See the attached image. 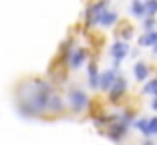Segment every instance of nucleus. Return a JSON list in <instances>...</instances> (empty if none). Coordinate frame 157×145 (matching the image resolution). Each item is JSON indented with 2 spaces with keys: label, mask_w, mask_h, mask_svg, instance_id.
<instances>
[{
  "label": "nucleus",
  "mask_w": 157,
  "mask_h": 145,
  "mask_svg": "<svg viewBox=\"0 0 157 145\" xmlns=\"http://www.w3.org/2000/svg\"><path fill=\"white\" fill-rule=\"evenodd\" d=\"M20 95L16 101L18 115L28 119L46 117V115H59L65 111V101L52 87V81L33 79L18 87Z\"/></svg>",
  "instance_id": "f257e3e1"
},
{
  "label": "nucleus",
  "mask_w": 157,
  "mask_h": 145,
  "mask_svg": "<svg viewBox=\"0 0 157 145\" xmlns=\"http://www.w3.org/2000/svg\"><path fill=\"white\" fill-rule=\"evenodd\" d=\"M67 101H69L71 109H73L75 113H81L89 107V95L85 93L83 89H71L69 93H67Z\"/></svg>",
  "instance_id": "f03ea898"
},
{
  "label": "nucleus",
  "mask_w": 157,
  "mask_h": 145,
  "mask_svg": "<svg viewBox=\"0 0 157 145\" xmlns=\"http://www.w3.org/2000/svg\"><path fill=\"white\" fill-rule=\"evenodd\" d=\"M109 55H111V59H113V69L119 71L121 61L129 55V44H127V42H123V40H115L111 44V48H109Z\"/></svg>",
  "instance_id": "7ed1b4c3"
},
{
  "label": "nucleus",
  "mask_w": 157,
  "mask_h": 145,
  "mask_svg": "<svg viewBox=\"0 0 157 145\" xmlns=\"http://www.w3.org/2000/svg\"><path fill=\"white\" fill-rule=\"evenodd\" d=\"M87 48L85 47H73V51H71V55H69V61H67V67L69 69H73V71H77V69H81V67L87 63Z\"/></svg>",
  "instance_id": "20e7f679"
},
{
  "label": "nucleus",
  "mask_w": 157,
  "mask_h": 145,
  "mask_svg": "<svg viewBox=\"0 0 157 145\" xmlns=\"http://www.w3.org/2000/svg\"><path fill=\"white\" fill-rule=\"evenodd\" d=\"M105 10H109V2H95V4H89L85 10V22L87 24H97L99 16H101Z\"/></svg>",
  "instance_id": "39448f33"
},
{
  "label": "nucleus",
  "mask_w": 157,
  "mask_h": 145,
  "mask_svg": "<svg viewBox=\"0 0 157 145\" xmlns=\"http://www.w3.org/2000/svg\"><path fill=\"white\" fill-rule=\"evenodd\" d=\"M117 79H119V75H117V71L113 69V67L107 69V71H103L101 73V81H99V89L109 93V91L113 89V85L117 83Z\"/></svg>",
  "instance_id": "423d86ee"
},
{
  "label": "nucleus",
  "mask_w": 157,
  "mask_h": 145,
  "mask_svg": "<svg viewBox=\"0 0 157 145\" xmlns=\"http://www.w3.org/2000/svg\"><path fill=\"white\" fill-rule=\"evenodd\" d=\"M127 131H129V125H125V123H121V121H115L113 125H109L107 137H109L113 143H119V141L127 135Z\"/></svg>",
  "instance_id": "0eeeda50"
},
{
  "label": "nucleus",
  "mask_w": 157,
  "mask_h": 145,
  "mask_svg": "<svg viewBox=\"0 0 157 145\" xmlns=\"http://www.w3.org/2000/svg\"><path fill=\"white\" fill-rule=\"evenodd\" d=\"M87 81H89V87L91 89H99V81H101V73L97 69V63L91 61L87 65Z\"/></svg>",
  "instance_id": "6e6552de"
},
{
  "label": "nucleus",
  "mask_w": 157,
  "mask_h": 145,
  "mask_svg": "<svg viewBox=\"0 0 157 145\" xmlns=\"http://www.w3.org/2000/svg\"><path fill=\"white\" fill-rule=\"evenodd\" d=\"M125 91H127V79H125V77H119V79H117V83L113 85V89L109 91V99H111L113 103H117V101L123 97Z\"/></svg>",
  "instance_id": "1a4fd4ad"
},
{
  "label": "nucleus",
  "mask_w": 157,
  "mask_h": 145,
  "mask_svg": "<svg viewBox=\"0 0 157 145\" xmlns=\"http://www.w3.org/2000/svg\"><path fill=\"white\" fill-rule=\"evenodd\" d=\"M119 20V14L115 12V10H105V12L99 16V20H97V24L99 26H105V28H109V26H113V24Z\"/></svg>",
  "instance_id": "9d476101"
},
{
  "label": "nucleus",
  "mask_w": 157,
  "mask_h": 145,
  "mask_svg": "<svg viewBox=\"0 0 157 145\" xmlns=\"http://www.w3.org/2000/svg\"><path fill=\"white\" fill-rule=\"evenodd\" d=\"M133 75H135V81H147V77H149V65L147 63H143V61H139V63H135L133 65Z\"/></svg>",
  "instance_id": "9b49d317"
},
{
  "label": "nucleus",
  "mask_w": 157,
  "mask_h": 145,
  "mask_svg": "<svg viewBox=\"0 0 157 145\" xmlns=\"http://www.w3.org/2000/svg\"><path fill=\"white\" fill-rule=\"evenodd\" d=\"M129 8H131V14H133V16H137V18H141V20H145V18H147L145 2H141V0H133Z\"/></svg>",
  "instance_id": "f8f14e48"
},
{
  "label": "nucleus",
  "mask_w": 157,
  "mask_h": 145,
  "mask_svg": "<svg viewBox=\"0 0 157 145\" xmlns=\"http://www.w3.org/2000/svg\"><path fill=\"white\" fill-rule=\"evenodd\" d=\"M155 44H157V30L145 32L139 36V47H155Z\"/></svg>",
  "instance_id": "ddd939ff"
},
{
  "label": "nucleus",
  "mask_w": 157,
  "mask_h": 145,
  "mask_svg": "<svg viewBox=\"0 0 157 145\" xmlns=\"http://www.w3.org/2000/svg\"><path fill=\"white\" fill-rule=\"evenodd\" d=\"M133 125H135V129H139V131H141L145 137H147V129H149V119H147V117H141V119H137V121H135Z\"/></svg>",
  "instance_id": "4468645a"
},
{
  "label": "nucleus",
  "mask_w": 157,
  "mask_h": 145,
  "mask_svg": "<svg viewBox=\"0 0 157 145\" xmlns=\"http://www.w3.org/2000/svg\"><path fill=\"white\" fill-rule=\"evenodd\" d=\"M143 93L155 97V95H157V79H151V81H147V83L143 85Z\"/></svg>",
  "instance_id": "2eb2a0df"
},
{
  "label": "nucleus",
  "mask_w": 157,
  "mask_h": 145,
  "mask_svg": "<svg viewBox=\"0 0 157 145\" xmlns=\"http://www.w3.org/2000/svg\"><path fill=\"white\" fill-rule=\"evenodd\" d=\"M157 18L155 16H147V18L143 20V28H145V32H153V30H157Z\"/></svg>",
  "instance_id": "dca6fc26"
},
{
  "label": "nucleus",
  "mask_w": 157,
  "mask_h": 145,
  "mask_svg": "<svg viewBox=\"0 0 157 145\" xmlns=\"http://www.w3.org/2000/svg\"><path fill=\"white\" fill-rule=\"evenodd\" d=\"M145 10H147V16H155L157 14V0H147L145 2Z\"/></svg>",
  "instance_id": "f3484780"
},
{
  "label": "nucleus",
  "mask_w": 157,
  "mask_h": 145,
  "mask_svg": "<svg viewBox=\"0 0 157 145\" xmlns=\"http://www.w3.org/2000/svg\"><path fill=\"white\" fill-rule=\"evenodd\" d=\"M153 135H157V115H155V117H151V119H149V129H147V139H149V137H153Z\"/></svg>",
  "instance_id": "a211bd4d"
},
{
  "label": "nucleus",
  "mask_w": 157,
  "mask_h": 145,
  "mask_svg": "<svg viewBox=\"0 0 157 145\" xmlns=\"http://www.w3.org/2000/svg\"><path fill=\"white\" fill-rule=\"evenodd\" d=\"M151 109H153V111H157V95L153 97V101H151Z\"/></svg>",
  "instance_id": "6ab92c4d"
},
{
  "label": "nucleus",
  "mask_w": 157,
  "mask_h": 145,
  "mask_svg": "<svg viewBox=\"0 0 157 145\" xmlns=\"http://www.w3.org/2000/svg\"><path fill=\"white\" fill-rule=\"evenodd\" d=\"M141 145H155V143H153L151 139H145V141H143V143H141Z\"/></svg>",
  "instance_id": "aec40b11"
},
{
  "label": "nucleus",
  "mask_w": 157,
  "mask_h": 145,
  "mask_svg": "<svg viewBox=\"0 0 157 145\" xmlns=\"http://www.w3.org/2000/svg\"><path fill=\"white\" fill-rule=\"evenodd\" d=\"M153 55L157 56V44H155V47H153Z\"/></svg>",
  "instance_id": "412c9836"
}]
</instances>
